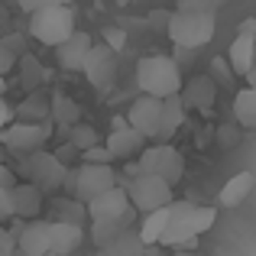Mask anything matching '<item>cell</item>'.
<instances>
[{"instance_id": "28", "label": "cell", "mask_w": 256, "mask_h": 256, "mask_svg": "<svg viewBox=\"0 0 256 256\" xmlns=\"http://www.w3.org/2000/svg\"><path fill=\"white\" fill-rule=\"evenodd\" d=\"M56 218L58 220H75V224H84V220H91V214H88V201L75 198V194L58 198L56 201Z\"/></svg>"}, {"instance_id": "2", "label": "cell", "mask_w": 256, "mask_h": 256, "mask_svg": "<svg viewBox=\"0 0 256 256\" xmlns=\"http://www.w3.org/2000/svg\"><path fill=\"white\" fill-rule=\"evenodd\" d=\"M166 32H169L172 46L182 52H194L201 46H208L218 32V23H214L211 10H175L166 23Z\"/></svg>"}, {"instance_id": "20", "label": "cell", "mask_w": 256, "mask_h": 256, "mask_svg": "<svg viewBox=\"0 0 256 256\" xmlns=\"http://www.w3.org/2000/svg\"><path fill=\"white\" fill-rule=\"evenodd\" d=\"M146 246H150V244L140 237V227H130V230H124L117 240L98 246V253H94V256H143Z\"/></svg>"}, {"instance_id": "7", "label": "cell", "mask_w": 256, "mask_h": 256, "mask_svg": "<svg viewBox=\"0 0 256 256\" xmlns=\"http://www.w3.org/2000/svg\"><path fill=\"white\" fill-rule=\"evenodd\" d=\"M49 136H52V124H49V120H42V124L20 120V124H10V126L0 130V143H4V150L13 152V156H20V159L32 156L36 150H46Z\"/></svg>"}, {"instance_id": "1", "label": "cell", "mask_w": 256, "mask_h": 256, "mask_svg": "<svg viewBox=\"0 0 256 256\" xmlns=\"http://www.w3.org/2000/svg\"><path fill=\"white\" fill-rule=\"evenodd\" d=\"M214 220H218V208L208 204H192V201H172L169 208V224L159 244L166 250L175 246H188V250H198V237L204 230H211Z\"/></svg>"}, {"instance_id": "15", "label": "cell", "mask_w": 256, "mask_h": 256, "mask_svg": "<svg viewBox=\"0 0 256 256\" xmlns=\"http://www.w3.org/2000/svg\"><path fill=\"white\" fill-rule=\"evenodd\" d=\"M49 227L52 220H26L16 234V256H46L49 253Z\"/></svg>"}, {"instance_id": "27", "label": "cell", "mask_w": 256, "mask_h": 256, "mask_svg": "<svg viewBox=\"0 0 256 256\" xmlns=\"http://www.w3.org/2000/svg\"><path fill=\"white\" fill-rule=\"evenodd\" d=\"M20 120H32V124H42V120H52V100L46 94H30L23 98V104L16 107Z\"/></svg>"}, {"instance_id": "11", "label": "cell", "mask_w": 256, "mask_h": 256, "mask_svg": "<svg viewBox=\"0 0 256 256\" xmlns=\"http://www.w3.org/2000/svg\"><path fill=\"white\" fill-rule=\"evenodd\" d=\"M88 214L91 220H100V218H124V220H136V204L130 201V192L124 185H114L107 192H100L98 198L88 201Z\"/></svg>"}, {"instance_id": "18", "label": "cell", "mask_w": 256, "mask_h": 256, "mask_svg": "<svg viewBox=\"0 0 256 256\" xmlns=\"http://www.w3.org/2000/svg\"><path fill=\"white\" fill-rule=\"evenodd\" d=\"M42 188L36 185V182H16L13 185V204H16V218L23 220H32L39 218V211H42Z\"/></svg>"}, {"instance_id": "8", "label": "cell", "mask_w": 256, "mask_h": 256, "mask_svg": "<svg viewBox=\"0 0 256 256\" xmlns=\"http://www.w3.org/2000/svg\"><path fill=\"white\" fill-rule=\"evenodd\" d=\"M23 172H26V178L36 182L46 194L65 188V178H68V166L49 150H36L32 156H26L23 159Z\"/></svg>"}, {"instance_id": "47", "label": "cell", "mask_w": 256, "mask_h": 256, "mask_svg": "<svg viewBox=\"0 0 256 256\" xmlns=\"http://www.w3.org/2000/svg\"><path fill=\"white\" fill-rule=\"evenodd\" d=\"M244 78H246V84H253V88H256V58H253V68H250V72H246V75H244Z\"/></svg>"}, {"instance_id": "44", "label": "cell", "mask_w": 256, "mask_h": 256, "mask_svg": "<svg viewBox=\"0 0 256 256\" xmlns=\"http://www.w3.org/2000/svg\"><path fill=\"white\" fill-rule=\"evenodd\" d=\"M143 256H169V253H166V246L162 244H152V246H146V253Z\"/></svg>"}, {"instance_id": "13", "label": "cell", "mask_w": 256, "mask_h": 256, "mask_svg": "<svg viewBox=\"0 0 256 256\" xmlns=\"http://www.w3.org/2000/svg\"><path fill=\"white\" fill-rule=\"evenodd\" d=\"M91 46H94L91 32L75 30L68 39H65V42H58V46H56V58H58V65H62L65 72H82V68H84L88 52H91Z\"/></svg>"}, {"instance_id": "10", "label": "cell", "mask_w": 256, "mask_h": 256, "mask_svg": "<svg viewBox=\"0 0 256 256\" xmlns=\"http://www.w3.org/2000/svg\"><path fill=\"white\" fill-rule=\"evenodd\" d=\"M84 78L91 88H98V91H110L114 82H117V49L114 46H91V52H88L84 58Z\"/></svg>"}, {"instance_id": "31", "label": "cell", "mask_w": 256, "mask_h": 256, "mask_svg": "<svg viewBox=\"0 0 256 256\" xmlns=\"http://www.w3.org/2000/svg\"><path fill=\"white\" fill-rule=\"evenodd\" d=\"M211 75H214V82L218 84H234V65H230V58H214L211 62Z\"/></svg>"}, {"instance_id": "9", "label": "cell", "mask_w": 256, "mask_h": 256, "mask_svg": "<svg viewBox=\"0 0 256 256\" xmlns=\"http://www.w3.org/2000/svg\"><path fill=\"white\" fill-rule=\"evenodd\" d=\"M172 188L169 182L162 178V175H146V172H136L130 178V185H126V192H130V201L136 204V211H156V208H166L172 204Z\"/></svg>"}, {"instance_id": "34", "label": "cell", "mask_w": 256, "mask_h": 256, "mask_svg": "<svg viewBox=\"0 0 256 256\" xmlns=\"http://www.w3.org/2000/svg\"><path fill=\"white\" fill-rule=\"evenodd\" d=\"M56 156L72 169V166H78V159H82V150H78L75 143H65V146H58V150H56Z\"/></svg>"}, {"instance_id": "22", "label": "cell", "mask_w": 256, "mask_h": 256, "mask_svg": "<svg viewBox=\"0 0 256 256\" xmlns=\"http://www.w3.org/2000/svg\"><path fill=\"white\" fill-rule=\"evenodd\" d=\"M227 58H230L237 75H246V72L253 68V58H256V39L246 36V32H237V39H234L230 49H227Z\"/></svg>"}, {"instance_id": "42", "label": "cell", "mask_w": 256, "mask_h": 256, "mask_svg": "<svg viewBox=\"0 0 256 256\" xmlns=\"http://www.w3.org/2000/svg\"><path fill=\"white\" fill-rule=\"evenodd\" d=\"M0 185H4V188H13V185H16V178H13V172L6 169V166H0Z\"/></svg>"}, {"instance_id": "30", "label": "cell", "mask_w": 256, "mask_h": 256, "mask_svg": "<svg viewBox=\"0 0 256 256\" xmlns=\"http://www.w3.org/2000/svg\"><path fill=\"white\" fill-rule=\"evenodd\" d=\"M68 143H75L78 150H91V146H98L100 143V136H98V130H94L91 124H82V120H78L75 126H68Z\"/></svg>"}, {"instance_id": "41", "label": "cell", "mask_w": 256, "mask_h": 256, "mask_svg": "<svg viewBox=\"0 0 256 256\" xmlns=\"http://www.w3.org/2000/svg\"><path fill=\"white\" fill-rule=\"evenodd\" d=\"M104 42L114 46V49H120V42H124V32H120V30H107V32H104Z\"/></svg>"}, {"instance_id": "17", "label": "cell", "mask_w": 256, "mask_h": 256, "mask_svg": "<svg viewBox=\"0 0 256 256\" xmlns=\"http://www.w3.org/2000/svg\"><path fill=\"white\" fill-rule=\"evenodd\" d=\"M182 98H185L188 107L208 114L214 107V98H218V82H214V75L208 72V75H198V78H192L188 84H182Z\"/></svg>"}, {"instance_id": "48", "label": "cell", "mask_w": 256, "mask_h": 256, "mask_svg": "<svg viewBox=\"0 0 256 256\" xmlns=\"http://www.w3.org/2000/svg\"><path fill=\"white\" fill-rule=\"evenodd\" d=\"M4 91H6V78L0 75V94H4Z\"/></svg>"}, {"instance_id": "46", "label": "cell", "mask_w": 256, "mask_h": 256, "mask_svg": "<svg viewBox=\"0 0 256 256\" xmlns=\"http://www.w3.org/2000/svg\"><path fill=\"white\" fill-rule=\"evenodd\" d=\"M169 256H201L198 250H188V246H175V253H169Z\"/></svg>"}, {"instance_id": "12", "label": "cell", "mask_w": 256, "mask_h": 256, "mask_svg": "<svg viewBox=\"0 0 256 256\" xmlns=\"http://www.w3.org/2000/svg\"><path fill=\"white\" fill-rule=\"evenodd\" d=\"M126 120H130V126H136L140 133H146L150 140H156L159 136V126H162V98L143 91V98H136L130 104Z\"/></svg>"}, {"instance_id": "38", "label": "cell", "mask_w": 256, "mask_h": 256, "mask_svg": "<svg viewBox=\"0 0 256 256\" xmlns=\"http://www.w3.org/2000/svg\"><path fill=\"white\" fill-rule=\"evenodd\" d=\"M13 117H16V110H13V107H10V104L4 100V94H0V130L13 124Z\"/></svg>"}, {"instance_id": "39", "label": "cell", "mask_w": 256, "mask_h": 256, "mask_svg": "<svg viewBox=\"0 0 256 256\" xmlns=\"http://www.w3.org/2000/svg\"><path fill=\"white\" fill-rule=\"evenodd\" d=\"M214 0H178L182 10H211Z\"/></svg>"}, {"instance_id": "16", "label": "cell", "mask_w": 256, "mask_h": 256, "mask_svg": "<svg viewBox=\"0 0 256 256\" xmlns=\"http://www.w3.org/2000/svg\"><path fill=\"white\" fill-rule=\"evenodd\" d=\"M84 224H75V220H52L49 227V253H58V256H68L82 246L84 240Z\"/></svg>"}, {"instance_id": "35", "label": "cell", "mask_w": 256, "mask_h": 256, "mask_svg": "<svg viewBox=\"0 0 256 256\" xmlns=\"http://www.w3.org/2000/svg\"><path fill=\"white\" fill-rule=\"evenodd\" d=\"M13 65H16V52L10 49V46L0 39V75H6V72H13Z\"/></svg>"}, {"instance_id": "43", "label": "cell", "mask_w": 256, "mask_h": 256, "mask_svg": "<svg viewBox=\"0 0 256 256\" xmlns=\"http://www.w3.org/2000/svg\"><path fill=\"white\" fill-rule=\"evenodd\" d=\"M240 32H246V36L256 39V16H246L244 23H240Z\"/></svg>"}, {"instance_id": "6", "label": "cell", "mask_w": 256, "mask_h": 256, "mask_svg": "<svg viewBox=\"0 0 256 256\" xmlns=\"http://www.w3.org/2000/svg\"><path fill=\"white\" fill-rule=\"evenodd\" d=\"M136 172L146 175H162L169 185H178L185 175V156L166 140H152L143 152L136 156Z\"/></svg>"}, {"instance_id": "37", "label": "cell", "mask_w": 256, "mask_h": 256, "mask_svg": "<svg viewBox=\"0 0 256 256\" xmlns=\"http://www.w3.org/2000/svg\"><path fill=\"white\" fill-rule=\"evenodd\" d=\"M23 13H32V10H42V6H52V4H68V0H16Z\"/></svg>"}, {"instance_id": "45", "label": "cell", "mask_w": 256, "mask_h": 256, "mask_svg": "<svg viewBox=\"0 0 256 256\" xmlns=\"http://www.w3.org/2000/svg\"><path fill=\"white\" fill-rule=\"evenodd\" d=\"M220 140H224V143H237V130L224 126V130H220Z\"/></svg>"}, {"instance_id": "32", "label": "cell", "mask_w": 256, "mask_h": 256, "mask_svg": "<svg viewBox=\"0 0 256 256\" xmlns=\"http://www.w3.org/2000/svg\"><path fill=\"white\" fill-rule=\"evenodd\" d=\"M114 159H117V156H114V152H110V146H91V150H84L82 152V162H114Z\"/></svg>"}, {"instance_id": "4", "label": "cell", "mask_w": 256, "mask_h": 256, "mask_svg": "<svg viewBox=\"0 0 256 256\" xmlns=\"http://www.w3.org/2000/svg\"><path fill=\"white\" fill-rule=\"evenodd\" d=\"M75 32V10L68 4H52L30 13V36L42 46H58Z\"/></svg>"}, {"instance_id": "29", "label": "cell", "mask_w": 256, "mask_h": 256, "mask_svg": "<svg viewBox=\"0 0 256 256\" xmlns=\"http://www.w3.org/2000/svg\"><path fill=\"white\" fill-rule=\"evenodd\" d=\"M42 72L46 68L39 65V58L30 56V52H23V58H20V78H23V88H26V91H36V88L46 82Z\"/></svg>"}, {"instance_id": "26", "label": "cell", "mask_w": 256, "mask_h": 256, "mask_svg": "<svg viewBox=\"0 0 256 256\" xmlns=\"http://www.w3.org/2000/svg\"><path fill=\"white\" fill-rule=\"evenodd\" d=\"M130 220H124V218H100V220H91V240H94V246H104V244H110V240H117L124 230H130Z\"/></svg>"}, {"instance_id": "24", "label": "cell", "mask_w": 256, "mask_h": 256, "mask_svg": "<svg viewBox=\"0 0 256 256\" xmlns=\"http://www.w3.org/2000/svg\"><path fill=\"white\" fill-rule=\"evenodd\" d=\"M234 117H237L240 126L256 130V88L253 84H246L244 91L234 94Z\"/></svg>"}, {"instance_id": "33", "label": "cell", "mask_w": 256, "mask_h": 256, "mask_svg": "<svg viewBox=\"0 0 256 256\" xmlns=\"http://www.w3.org/2000/svg\"><path fill=\"white\" fill-rule=\"evenodd\" d=\"M16 218V204H13V188H4L0 185V224L4 220Z\"/></svg>"}, {"instance_id": "23", "label": "cell", "mask_w": 256, "mask_h": 256, "mask_svg": "<svg viewBox=\"0 0 256 256\" xmlns=\"http://www.w3.org/2000/svg\"><path fill=\"white\" fill-rule=\"evenodd\" d=\"M78 120H82V107L68 94H52V124H58L65 136H68V126H75Z\"/></svg>"}, {"instance_id": "21", "label": "cell", "mask_w": 256, "mask_h": 256, "mask_svg": "<svg viewBox=\"0 0 256 256\" xmlns=\"http://www.w3.org/2000/svg\"><path fill=\"white\" fill-rule=\"evenodd\" d=\"M253 185H256L253 172H237V175H230V178H227V185L220 188V194H218V204H220V208H237V204H244V201L250 198Z\"/></svg>"}, {"instance_id": "36", "label": "cell", "mask_w": 256, "mask_h": 256, "mask_svg": "<svg viewBox=\"0 0 256 256\" xmlns=\"http://www.w3.org/2000/svg\"><path fill=\"white\" fill-rule=\"evenodd\" d=\"M0 256H16V234L0 227Z\"/></svg>"}, {"instance_id": "19", "label": "cell", "mask_w": 256, "mask_h": 256, "mask_svg": "<svg viewBox=\"0 0 256 256\" xmlns=\"http://www.w3.org/2000/svg\"><path fill=\"white\" fill-rule=\"evenodd\" d=\"M185 114H188V104L185 98H182V91L169 94V98H162V126H159V136L156 140H169L175 136V133L182 130V124H185Z\"/></svg>"}, {"instance_id": "40", "label": "cell", "mask_w": 256, "mask_h": 256, "mask_svg": "<svg viewBox=\"0 0 256 256\" xmlns=\"http://www.w3.org/2000/svg\"><path fill=\"white\" fill-rule=\"evenodd\" d=\"M4 42L10 46L13 52H26V36H20V32H13V36H4Z\"/></svg>"}, {"instance_id": "5", "label": "cell", "mask_w": 256, "mask_h": 256, "mask_svg": "<svg viewBox=\"0 0 256 256\" xmlns=\"http://www.w3.org/2000/svg\"><path fill=\"white\" fill-rule=\"evenodd\" d=\"M114 185H117V172L110 169V162H78L68 169V178H65V192L82 201L98 198Z\"/></svg>"}, {"instance_id": "3", "label": "cell", "mask_w": 256, "mask_h": 256, "mask_svg": "<svg viewBox=\"0 0 256 256\" xmlns=\"http://www.w3.org/2000/svg\"><path fill=\"white\" fill-rule=\"evenodd\" d=\"M136 84L140 91L156 94V98H169L182 91V68L178 58L172 56H146L136 62Z\"/></svg>"}, {"instance_id": "25", "label": "cell", "mask_w": 256, "mask_h": 256, "mask_svg": "<svg viewBox=\"0 0 256 256\" xmlns=\"http://www.w3.org/2000/svg\"><path fill=\"white\" fill-rule=\"evenodd\" d=\"M169 208H172V204L156 208V211H146V214H143V224H140V237H143L150 246L162 240L166 224H169Z\"/></svg>"}, {"instance_id": "14", "label": "cell", "mask_w": 256, "mask_h": 256, "mask_svg": "<svg viewBox=\"0 0 256 256\" xmlns=\"http://www.w3.org/2000/svg\"><path fill=\"white\" fill-rule=\"evenodd\" d=\"M107 146H110V152L117 159H133V156H140V152L150 146V136L140 133L136 126H130V120H126V124H120V126H114V130H110Z\"/></svg>"}, {"instance_id": "49", "label": "cell", "mask_w": 256, "mask_h": 256, "mask_svg": "<svg viewBox=\"0 0 256 256\" xmlns=\"http://www.w3.org/2000/svg\"><path fill=\"white\" fill-rule=\"evenodd\" d=\"M46 256H58V253H46Z\"/></svg>"}]
</instances>
